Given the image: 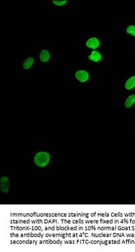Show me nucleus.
<instances>
[{
  "instance_id": "nucleus-1",
  "label": "nucleus",
  "mask_w": 135,
  "mask_h": 252,
  "mask_svg": "<svg viewBox=\"0 0 135 252\" xmlns=\"http://www.w3.org/2000/svg\"><path fill=\"white\" fill-rule=\"evenodd\" d=\"M50 160V154L46 152H39L35 154L34 157L35 164L39 167H45L47 166Z\"/></svg>"
},
{
  "instance_id": "nucleus-5",
  "label": "nucleus",
  "mask_w": 135,
  "mask_h": 252,
  "mask_svg": "<svg viewBox=\"0 0 135 252\" xmlns=\"http://www.w3.org/2000/svg\"><path fill=\"white\" fill-rule=\"evenodd\" d=\"M39 58H40V61L43 62V63H46L50 58V53L47 50H43L40 53Z\"/></svg>"
},
{
  "instance_id": "nucleus-3",
  "label": "nucleus",
  "mask_w": 135,
  "mask_h": 252,
  "mask_svg": "<svg viewBox=\"0 0 135 252\" xmlns=\"http://www.w3.org/2000/svg\"><path fill=\"white\" fill-rule=\"evenodd\" d=\"M75 78L80 81L81 82H87L89 78L88 74L87 71L85 70H78L75 74Z\"/></svg>"
},
{
  "instance_id": "nucleus-4",
  "label": "nucleus",
  "mask_w": 135,
  "mask_h": 252,
  "mask_svg": "<svg viewBox=\"0 0 135 252\" xmlns=\"http://www.w3.org/2000/svg\"><path fill=\"white\" fill-rule=\"evenodd\" d=\"M86 46L91 49H96L99 46V41L97 38H91L86 42Z\"/></svg>"
},
{
  "instance_id": "nucleus-10",
  "label": "nucleus",
  "mask_w": 135,
  "mask_h": 252,
  "mask_svg": "<svg viewBox=\"0 0 135 252\" xmlns=\"http://www.w3.org/2000/svg\"><path fill=\"white\" fill-rule=\"evenodd\" d=\"M126 32L128 34L135 36V25H130L126 29Z\"/></svg>"
},
{
  "instance_id": "nucleus-8",
  "label": "nucleus",
  "mask_w": 135,
  "mask_h": 252,
  "mask_svg": "<svg viewBox=\"0 0 135 252\" xmlns=\"http://www.w3.org/2000/svg\"><path fill=\"white\" fill-rule=\"evenodd\" d=\"M135 103V94H131V95L128 96L126 100L125 101L124 106L126 108H130L133 106Z\"/></svg>"
},
{
  "instance_id": "nucleus-6",
  "label": "nucleus",
  "mask_w": 135,
  "mask_h": 252,
  "mask_svg": "<svg viewBox=\"0 0 135 252\" xmlns=\"http://www.w3.org/2000/svg\"><path fill=\"white\" fill-rule=\"evenodd\" d=\"M88 59L93 62H98L101 59V54L99 52L94 50L88 56Z\"/></svg>"
},
{
  "instance_id": "nucleus-2",
  "label": "nucleus",
  "mask_w": 135,
  "mask_h": 252,
  "mask_svg": "<svg viewBox=\"0 0 135 252\" xmlns=\"http://www.w3.org/2000/svg\"><path fill=\"white\" fill-rule=\"evenodd\" d=\"M9 179L8 177H2L0 180V189L3 193H8L9 188Z\"/></svg>"
},
{
  "instance_id": "nucleus-7",
  "label": "nucleus",
  "mask_w": 135,
  "mask_h": 252,
  "mask_svg": "<svg viewBox=\"0 0 135 252\" xmlns=\"http://www.w3.org/2000/svg\"><path fill=\"white\" fill-rule=\"evenodd\" d=\"M135 86V76L130 77L125 83V88L127 90H132Z\"/></svg>"
},
{
  "instance_id": "nucleus-11",
  "label": "nucleus",
  "mask_w": 135,
  "mask_h": 252,
  "mask_svg": "<svg viewBox=\"0 0 135 252\" xmlns=\"http://www.w3.org/2000/svg\"><path fill=\"white\" fill-rule=\"evenodd\" d=\"M66 2H67V1H53V3H54V4L56 5V6H63V5H64Z\"/></svg>"
},
{
  "instance_id": "nucleus-9",
  "label": "nucleus",
  "mask_w": 135,
  "mask_h": 252,
  "mask_svg": "<svg viewBox=\"0 0 135 252\" xmlns=\"http://www.w3.org/2000/svg\"><path fill=\"white\" fill-rule=\"evenodd\" d=\"M33 63H34V58L32 57H29L28 58H26V59L24 61L22 67L24 69V70H28V69H30L32 67Z\"/></svg>"
}]
</instances>
